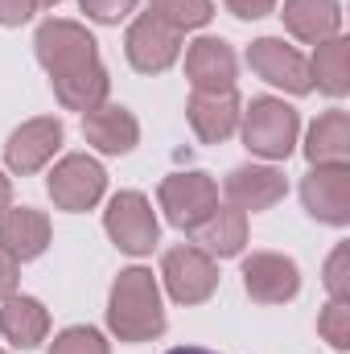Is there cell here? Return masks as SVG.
<instances>
[{
  "label": "cell",
  "instance_id": "cell-1",
  "mask_svg": "<svg viewBox=\"0 0 350 354\" xmlns=\"http://www.w3.org/2000/svg\"><path fill=\"white\" fill-rule=\"evenodd\" d=\"M107 326L120 342H153L165 334L161 284L149 268H128L116 276L107 297Z\"/></svg>",
  "mask_w": 350,
  "mask_h": 354
},
{
  "label": "cell",
  "instance_id": "cell-2",
  "mask_svg": "<svg viewBox=\"0 0 350 354\" xmlns=\"http://www.w3.org/2000/svg\"><path fill=\"white\" fill-rule=\"evenodd\" d=\"M239 120H243V145H248L256 157L284 161V157L297 149L301 120H297V111H293L284 99L260 95V99L248 103V111H243Z\"/></svg>",
  "mask_w": 350,
  "mask_h": 354
},
{
  "label": "cell",
  "instance_id": "cell-3",
  "mask_svg": "<svg viewBox=\"0 0 350 354\" xmlns=\"http://www.w3.org/2000/svg\"><path fill=\"white\" fill-rule=\"evenodd\" d=\"M103 227L111 235V243L128 256H145L157 248L161 239V223L153 214V202L136 189H124L107 202V214H103Z\"/></svg>",
  "mask_w": 350,
  "mask_h": 354
},
{
  "label": "cell",
  "instance_id": "cell-4",
  "mask_svg": "<svg viewBox=\"0 0 350 354\" xmlns=\"http://www.w3.org/2000/svg\"><path fill=\"white\" fill-rule=\"evenodd\" d=\"M37 46V62L50 71V79L75 75L91 62H99V46L79 21H46L33 37Z\"/></svg>",
  "mask_w": 350,
  "mask_h": 354
},
{
  "label": "cell",
  "instance_id": "cell-5",
  "mask_svg": "<svg viewBox=\"0 0 350 354\" xmlns=\"http://www.w3.org/2000/svg\"><path fill=\"white\" fill-rule=\"evenodd\" d=\"M161 280H165V292L174 297L177 305H202V301H210V292L219 288V264H214V256H206L202 248L181 243V248H169V252H165V260H161Z\"/></svg>",
  "mask_w": 350,
  "mask_h": 354
},
{
  "label": "cell",
  "instance_id": "cell-6",
  "mask_svg": "<svg viewBox=\"0 0 350 354\" xmlns=\"http://www.w3.org/2000/svg\"><path fill=\"white\" fill-rule=\"evenodd\" d=\"M103 185H107L103 165L95 157H87V153H71L50 174V198H54L58 210L79 214V210H91L103 198Z\"/></svg>",
  "mask_w": 350,
  "mask_h": 354
},
{
  "label": "cell",
  "instance_id": "cell-7",
  "mask_svg": "<svg viewBox=\"0 0 350 354\" xmlns=\"http://www.w3.org/2000/svg\"><path fill=\"white\" fill-rule=\"evenodd\" d=\"M214 206H219V185L210 174L194 169V174H169L161 181V210L181 231H194Z\"/></svg>",
  "mask_w": 350,
  "mask_h": 354
},
{
  "label": "cell",
  "instance_id": "cell-8",
  "mask_svg": "<svg viewBox=\"0 0 350 354\" xmlns=\"http://www.w3.org/2000/svg\"><path fill=\"white\" fill-rule=\"evenodd\" d=\"M248 66L260 75L264 83L284 87L288 95H309L313 75H309V58L293 46H284L280 37H256L248 46Z\"/></svg>",
  "mask_w": 350,
  "mask_h": 354
},
{
  "label": "cell",
  "instance_id": "cell-9",
  "mask_svg": "<svg viewBox=\"0 0 350 354\" xmlns=\"http://www.w3.org/2000/svg\"><path fill=\"white\" fill-rule=\"evenodd\" d=\"M124 54H128V62H132L140 75H161V71L174 66L177 54H181V33L169 29L165 21H157L153 12H140V17L128 25Z\"/></svg>",
  "mask_w": 350,
  "mask_h": 354
},
{
  "label": "cell",
  "instance_id": "cell-10",
  "mask_svg": "<svg viewBox=\"0 0 350 354\" xmlns=\"http://www.w3.org/2000/svg\"><path fill=\"white\" fill-rule=\"evenodd\" d=\"M301 202L317 223H350V165H313L301 181Z\"/></svg>",
  "mask_w": 350,
  "mask_h": 354
},
{
  "label": "cell",
  "instance_id": "cell-11",
  "mask_svg": "<svg viewBox=\"0 0 350 354\" xmlns=\"http://www.w3.org/2000/svg\"><path fill=\"white\" fill-rule=\"evenodd\" d=\"M58 149H62V120L37 115V120H25V124L8 136V145H4V165L21 177L37 174V169H46V165L54 161Z\"/></svg>",
  "mask_w": 350,
  "mask_h": 354
},
{
  "label": "cell",
  "instance_id": "cell-12",
  "mask_svg": "<svg viewBox=\"0 0 350 354\" xmlns=\"http://www.w3.org/2000/svg\"><path fill=\"white\" fill-rule=\"evenodd\" d=\"M243 288L260 305H284L301 292V272L288 256L276 252H256L243 260Z\"/></svg>",
  "mask_w": 350,
  "mask_h": 354
},
{
  "label": "cell",
  "instance_id": "cell-13",
  "mask_svg": "<svg viewBox=\"0 0 350 354\" xmlns=\"http://www.w3.org/2000/svg\"><path fill=\"white\" fill-rule=\"evenodd\" d=\"M235 50L223 37H198L185 50V79L194 91H235Z\"/></svg>",
  "mask_w": 350,
  "mask_h": 354
},
{
  "label": "cell",
  "instance_id": "cell-14",
  "mask_svg": "<svg viewBox=\"0 0 350 354\" xmlns=\"http://www.w3.org/2000/svg\"><path fill=\"white\" fill-rule=\"evenodd\" d=\"M190 128L198 132L202 145H223L239 128V95L235 91H194L185 103Z\"/></svg>",
  "mask_w": 350,
  "mask_h": 354
},
{
  "label": "cell",
  "instance_id": "cell-15",
  "mask_svg": "<svg viewBox=\"0 0 350 354\" xmlns=\"http://www.w3.org/2000/svg\"><path fill=\"white\" fill-rule=\"evenodd\" d=\"M83 136H87V145H95L99 153L124 157V153L136 149L140 124H136V115H132L128 107H120V103H99L95 111L83 115Z\"/></svg>",
  "mask_w": 350,
  "mask_h": 354
},
{
  "label": "cell",
  "instance_id": "cell-16",
  "mask_svg": "<svg viewBox=\"0 0 350 354\" xmlns=\"http://www.w3.org/2000/svg\"><path fill=\"white\" fill-rule=\"evenodd\" d=\"M227 202L235 206V210H268V206H276L284 194H288V181L280 169H272V165H239V169H231L227 177Z\"/></svg>",
  "mask_w": 350,
  "mask_h": 354
},
{
  "label": "cell",
  "instance_id": "cell-17",
  "mask_svg": "<svg viewBox=\"0 0 350 354\" xmlns=\"http://www.w3.org/2000/svg\"><path fill=\"white\" fill-rule=\"evenodd\" d=\"M0 248L25 264V260H37L46 248H50V218L33 206H8L0 214Z\"/></svg>",
  "mask_w": 350,
  "mask_h": 354
},
{
  "label": "cell",
  "instance_id": "cell-18",
  "mask_svg": "<svg viewBox=\"0 0 350 354\" xmlns=\"http://www.w3.org/2000/svg\"><path fill=\"white\" fill-rule=\"evenodd\" d=\"M280 17H284V29L305 46H322V41L338 37V29H342L338 0H284Z\"/></svg>",
  "mask_w": 350,
  "mask_h": 354
},
{
  "label": "cell",
  "instance_id": "cell-19",
  "mask_svg": "<svg viewBox=\"0 0 350 354\" xmlns=\"http://www.w3.org/2000/svg\"><path fill=\"white\" fill-rule=\"evenodd\" d=\"M190 235H194V248H202L206 256H219V260L239 256L248 243V214L235 206H214Z\"/></svg>",
  "mask_w": 350,
  "mask_h": 354
},
{
  "label": "cell",
  "instance_id": "cell-20",
  "mask_svg": "<svg viewBox=\"0 0 350 354\" xmlns=\"http://www.w3.org/2000/svg\"><path fill=\"white\" fill-rule=\"evenodd\" d=\"M0 334L17 346V351H33L37 342H46L50 334V313L37 297H8L0 309Z\"/></svg>",
  "mask_w": 350,
  "mask_h": 354
},
{
  "label": "cell",
  "instance_id": "cell-21",
  "mask_svg": "<svg viewBox=\"0 0 350 354\" xmlns=\"http://www.w3.org/2000/svg\"><path fill=\"white\" fill-rule=\"evenodd\" d=\"M305 157L309 165H347L350 161V115L347 111H326L313 120L305 136Z\"/></svg>",
  "mask_w": 350,
  "mask_h": 354
},
{
  "label": "cell",
  "instance_id": "cell-22",
  "mask_svg": "<svg viewBox=\"0 0 350 354\" xmlns=\"http://www.w3.org/2000/svg\"><path fill=\"white\" fill-rule=\"evenodd\" d=\"M50 83H54V95H58V103H62L66 111H83V115L95 111L99 103H107V87H111L103 62H91L83 71L62 75V79H50Z\"/></svg>",
  "mask_w": 350,
  "mask_h": 354
},
{
  "label": "cell",
  "instance_id": "cell-23",
  "mask_svg": "<svg viewBox=\"0 0 350 354\" xmlns=\"http://www.w3.org/2000/svg\"><path fill=\"white\" fill-rule=\"evenodd\" d=\"M309 75H313V87H322L326 95L342 99L350 91V41L347 37H330L317 46L313 62H309Z\"/></svg>",
  "mask_w": 350,
  "mask_h": 354
},
{
  "label": "cell",
  "instance_id": "cell-24",
  "mask_svg": "<svg viewBox=\"0 0 350 354\" xmlns=\"http://www.w3.org/2000/svg\"><path fill=\"white\" fill-rule=\"evenodd\" d=\"M149 12H153L157 21H165L169 29H177V33L202 29V25L214 17L210 0H149Z\"/></svg>",
  "mask_w": 350,
  "mask_h": 354
},
{
  "label": "cell",
  "instance_id": "cell-25",
  "mask_svg": "<svg viewBox=\"0 0 350 354\" xmlns=\"http://www.w3.org/2000/svg\"><path fill=\"white\" fill-rule=\"evenodd\" d=\"M50 354H111V346H107V338H103L99 330H91V326H71V330H62V334L54 338Z\"/></svg>",
  "mask_w": 350,
  "mask_h": 354
},
{
  "label": "cell",
  "instance_id": "cell-26",
  "mask_svg": "<svg viewBox=\"0 0 350 354\" xmlns=\"http://www.w3.org/2000/svg\"><path fill=\"white\" fill-rule=\"evenodd\" d=\"M317 334L334 346V351H350V301H330L317 317Z\"/></svg>",
  "mask_w": 350,
  "mask_h": 354
},
{
  "label": "cell",
  "instance_id": "cell-27",
  "mask_svg": "<svg viewBox=\"0 0 350 354\" xmlns=\"http://www.w3.org/2000/svg\"><path fill=\"white\" fill-rule=\"evenodd\" d=\"M326 292L330 301H350V248L338 243L326 260Z\"/></svg>",
  "mask_w": 350,
  "mask_h": 354
},
{
  "label": "cell",
  "instance_id": "cell-28",
  "mask_svg": "<svg viewBox=\"0 0 350 354\" xmlns=\"http://www.w3.org/2000/svg\"><path fill=\"white\" fill-rule=\"evenodd\" d=\"M79 8L87 12L91 21H99V25H120L136 8V0H79Z\"/></svg>",
  "mask_w": 350,
  "mask_h": 354
},
{
  "label": "cell",
  "instance_id": "cell-29",
  "mask_svg": "<svg viewBox=\"0 0 350 354\" xmlns=\"http://www.w3.org/2000/svg\"><path fill=\"white\" fill-rule=\"evenodd\" d=\"M37 12V0H0V25H25Z\"/></svg>",
  "mask_w": 350,
  "mask_h": 354
},
{
  "label": "cell",
  "instance_id": "cell-30",
  "mask_svg": "<svg viewBox=\"0 0 350 354\" xmlns=\"http://www.w3.org/2000/svg\"><path fill=\"white\" fill-rule=\"evenodd\" d=\"M235 17H243V21H260V17H268L272 8H276V0H223Z\"/></svg>",
  "mask_w": 350,
  "mask_h": 354
},
{
  "label": "cell",
  "instance_id": "cell-31",
  "mask_svg": "<svg viewBox=\"0 0 350 354\" xmlns=\"http://www.w3.org/2000/svg\"><path fill=\"white\" fill-rule=\"evenodd\" d=\"M17 280H21V264L0 248V301H8L17 292Z\"/></svg>",
  "mask_w": 350,
  "mask_h": 354
},
{
  "label": "cell",
  "instance_id": "cell-32",
  "mask_svg": "<svg viewBox=\"0 0 350 354\" xmlns=\"http://www.w3.org/2000/svg\"><path fill=\"white\" fill-rule=\"evenodd\" d=\"M8 206H12V181H8V177L0 174V214H4Z\"/></svg>",
  "mask_w": 350,
  "mask_h": 354
},
{
  "label": "cell",
  "instance_id": "cell-33",
  "mask_svg": "<svg viewBox=\"0 0 350 354\" xmlns=\"http://www.w3.org/2000/svg\"><path fill=\"white\" fill-rule=\"evenodd\" d=\"M165 354H219V351H206V346H174V351Z\"/></svg>",
  "mask_w": 350,
  "mask_h": 354
},
{
  "label": "cell",
  "instance_id": "cell-34",
  "mask_svg": "<svg viewBox=\"0 0 350 354\" xmlns=\"http://www.w3.org/2000/svg\"><path fill=\"white\" fill-rule=\"evenodd\" d=\"M54 4H62V0H37V8H54Z\"/></svg>",
  "mask_w": 350,
  "mask_h": 354
},
{
  "label": "cell",
  "instance_id": "cell-35",
  "mask_svg": "<svg viewBox=\"0 0 350 354\" xmlns=\"http://www.w3.org/2000/svg\"><path fill=\"white\" fill-rule=\"evenodd\" d=\"M0 354H4V351H0Z\"/></svg>",
  "mask_w": 350,
  "mask_h": 354
}]
</instances>
